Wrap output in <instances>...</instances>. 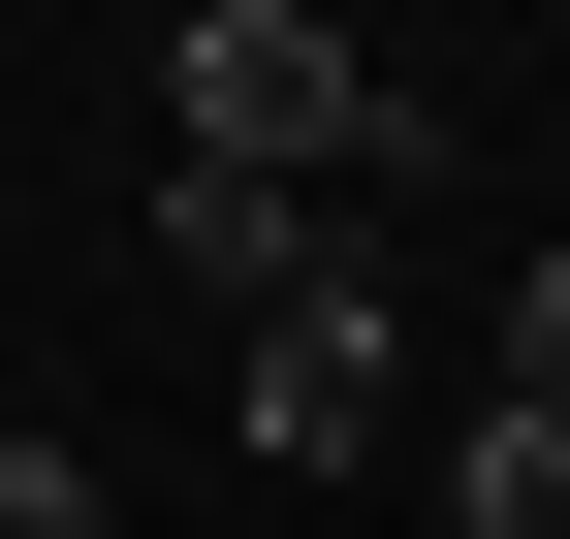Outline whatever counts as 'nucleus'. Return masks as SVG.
Segmentation results:
<instances>
[{
    "mask_svg": "<svg viewBox=\"0 0 570 539\" xmlns=\"http://www.w3.org/2000/svg\"><path fill=\"white\" fill-rule=\"evenodd\" d=\"M223 444H254V477H348V444H381V286H285L223 350Z\"/></svg>",
    "mask_w": 570,
    "mask_h": 539,
    "instance_id": "obj_2",
    "label": "nucleus"
},
{
    "mask_svg": "<svg viewBox=\"0 0 570 539\" xmlns=\"http://www.w3.org/2000/svg\"><path fill=\"white\" fill-rule=\"evenodd\" d=\"M159 159H254V190H381V159H412V96L317 32V0H190V32H159Z\"/></svg>",
    "mask_w": 570,
    "mask_h": 539,
    "instance_id": "obj_1",
    "label": "nucleus"
},
{
    "mask_svg": "<svg viewBox=\"0 0 570 539\" xmlns=\"http://www.w3.org/2000/svg\"><path fill=\"white\" fill-rule=\"evenodd\" d=\"M0 539H127V508H96V444H32V413H0Z\"/></svg>",
    "mask_w": 570,
    "mask_h": 539,
    "instance_id": "obj_4",
    "label": "nucleus"
},
{
    "mask_svg": "<svg viewBox=\"0 0 570 539\" xmlns=\"http://www.w3.org/2000/svg\"><path fill=\"white\" fill-rule=\"evenodd\" d=\"M159 286L254 350V317H285V286H348V254H317V190H254V159H159Z\"/></svg>",
    "mask_w": 570,
    "mask_h": 539,
    "instance_id": "obj_3",
    "label": "nucleus"
},
{
    "mask_svg": "<svg viewBox=\"0 0 570 539\" xmlns=\"http://www.w3.org/2000/svg\"><path fill=\"white\" fill-rule=\"evenodd\" d=\"M508 413H570V254H539V286H508Z\"/></svg>",
    "mask_w": 570,
    "mask_h": 539,
    "instance_id": "obj_5",
    "label": "nucleus"
}]
</instances>
